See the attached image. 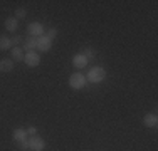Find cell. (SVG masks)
<instances>
[{"label":"cell","mask_w":158,"mask_h":151,"mask_svg":"<svg viewBox=\"0 0 158 151\" xmlns=\"http://www.w3.org/2000/svg\"><path fill=\"white\" fill-rule=\"evenodd\" d=\"M104 79H106V71H104L101 66L91 67V71L88 72V76H86V81L93 82V84H98V82L104 81Z\"/></svg>","instance_id":"6da1fadb"},{"label":"cell","mask_w":158,"mask_h":151,"mask_svg":"<svg viewBox=\"0 0 158 151\" xmlns=\"http://www.w3.org/2000/svg\"><path fill=\"white\" fill-rule=\"evenodd\" d=\"M69 86L74 91H81L86 88V76H82L81 72H74L69 76Z\"/></svg>","instance_id":"7a4b0ae2"},{"label":"cell","mask_w":158,"mask_h":151,"mask_svg":"<svg viewBox=\"0 0 158 151\" xmlns=\"http://www.w3.org/2000/svg\"><path fill=\"white\" fill-rule=\"evenodd\" d=\"M25 145H27V148L32 149V151H42L44 148H46V141L37 134L31 136L29 139H25Z\"/></svg>","instance_id":"3957f363"},{"label":"cell","mask_w":158,"mask_h":151,"mask_svg":"<svg viewBox=\"0 0 158 151\" xmlns=\"http://www.w3.org/2000/svg\"><path fill=\"white\" fill-rule=\"evenodd\" d=\"M44 25L40 24V22H31V24L27 25V32H29V37H40L44 35Z\"/></svg>","instance_id":"277c9868"},{"label":"cell","mask_w":158,"mask_h":151,"mask_svg":"<svg viewBox=\"0 0 158 151\" xmlns=\"http://www.w3.org/2000/svg\"><path fill=\"white\" fill-rule=\"evenodd\" d=\"M24 62L27 64L29 67H37L40 64V55L37 54L35 51H34V52H27V54L24 55Z\"/></svg>","instance_id":"5b68a950"},{"label":"cell","mask_w":158,"mask_h":151,"mask_svg":"<svg viewBox=\"0 0 158 151\" xmlns=\"http://www.w3.org/2000/svg\"><path fill=\"white\" fill-rule=\"evenodd\" d=\"M51 47H52V40L49 39L46 34H44V35H40V37H37V49H39L40 52L51 51Z\"/></svg>","instance_id":"8992f818"},{"label":"cell","mask_w":158,"mask_h":151,"mask_svg":"<svg viewBox=\"0 0 158 151\" xmlns=\"http://www.w3.org/2000/svg\"><path fill=\"white\" fill-rule=\"evenodd\" d=\"M73 66L76 67V69H84V67L88 66V57L79 52V54H76L73 57Z\"/></svg>","instance_id":"52a82bcc"},{"label":"cell","mask_w":158,"mask_h":151,"mask_svg":"<svg viewBox=\"0 0 158 151\" xmlns=\"http://www.w3.org/2000/svg\"><path fill=\"white\" fill-rule=\"evenodd\" d=\"M143 124H145L146 128H155L158 124V116L155 112H150V114H146L145 118H143Z\"/></svg>","instance_id":"ba28073f"},{"label":"cell","mask_w":158,"mask_h":151,"mask_svg":"<svg viewBox=\"0 0 158 151\" xmlns=\"http://www.w3.org/2000/svg\"><path fill=\"white\" fill-rule=\"evenodd\" d=\"M14 139H15L17 143H22V141H25V139L29 138V134H27V129H24V128H17V129H14Z\"/></svg>","instance_id":"9c48e42d"},{"label":"cell","mask_w":158,"mask_h":151,"mask_svg":"<svg viewBox=\"0 0 158 151\" xmlns=\"http://www.w3.org/2000/svg\"><path fill=\"white\" fill-rule=\"evenodd\" d=\"M22 49H25L27 52H34L37 49V39H35V37H27Z\"/></svg>","instance_id":"30bf717a"},{"label":"cell","mask_w":158,"mask_h":151,"mask_svg":"<svg viewBox=\"0 0 158 151\" xmlns=\"http://www.w3.org/2000/svg\"><path fill=\"white\" fill-rule=\"evenodd\" d=\"M10 71H14V60L12 59L0 60V72H10Z\"/></svg>","instance_id":"8fae6325"},{"label":"cell","mask_w":158,"mask_h":151,"mask_svg":"<svg viewBox=\"0 0 158 151\" xmlns=\"http://www.w3.org/2000/svg\"><path fill=\"white\" fill-rule=\"evenodd\" d=\"M5 29L9 30V32H15V30L19 29V20H17L15 17L5 18Z\"/></svg>","instance_id":"7c38bea8"},{"label":"cell","mask_w":158,"mask_h":151,"mask_svg":"<svg viewBox=\"0 0 158 151\" xmlns=\"http://www.w3.org/2000/svg\"><path fill=\"white\" fill-rule=\"evenodd\" d=\"M24 49H22V47H14L12 49V60H14V62H20V60H24Z\"/></svg>","instance_id":"4fadbf2b"},{"label":"cell","mask_w":158,"mask_h":151,"mask_svg":"<svg viewBox=\"0 0 158 151\" xmlns=\"http://www.w3.org/2000/svg\"><path fill=\"white\" fill-rule=\"evenodd\" d=\"M12 47V42H10V37L7 35H0V51H7V49Z\"/></svg>","instance_id":"5bb4252c"},{"label":"cell","mask_w":158,"mask_h":151,"mask_svg":"<svg viewBox=\"0 0 158 151\" xmlns=\"http://www.w3.org/2000/svg\"><path fill=\"white\" fill-rule=\"evenodd\" d=\"M14 17L17 18H24V17H27V9H25V7H19V9L15 10V15H14Z\"/></svg>","instance_id":"9a60e30c"},{"label":"cell","mask_w":158,"mask_h":151,"mask_svg":"<svg viewBox=\"0 0 158 151\" xmlns=\"http://www.w3.org/2000/svg\"><path fill=\"white\" fill-rule=\"evenodd\" d=\"M81 54H84L86 57L89 59V57H91V55H94V54H96V51H94V49H91V47H88V49H84V51H82Z\"/></svg>","instance_id":"2e32d148"},{"label":"cell","mask_w":158,"mask_h":151,"mask_svg":"<svg viewBox=\"0 0 158 151\" xmlns=\"http://www.w3.org/2000/svg\"><path fill=\"white\" fill-rule=\"evenodd\" d=\"M46 35L49 37V39H56V35H57V29H54V27H52V29H49V32L46 34Z\"/></svg>","instance_id":"e0dca14e"},{"label":"cell","mask_w":158,"mask_h":151,"mask_svg":"<svg viewBox=\"0 0 158 151\" xmlns=\"http://www.w3.org/2000/svg\"><path fill=\"white\" fill-rule=\"evenodd\" d=\"M10 42H12V44H19V42H22V37L20 35H14V37H10Z\"/></svg>","instance_id":"ac0fdd59"},{"label":"cell","mask_w":158,"mask_h":151,"mask_svg":"<svg viewBox=\"0 0 158 151\" xmlns=\"http://www.w3.org/2000/svg\"><path fill=\"white\" fill-rule=\"evenodd\" d=\"M27 134H32V136H35V134H37V128H35V126H31V128H27Z\"/></svg>","instance_id":"d6986e66"}]
</instances>
